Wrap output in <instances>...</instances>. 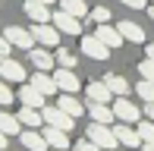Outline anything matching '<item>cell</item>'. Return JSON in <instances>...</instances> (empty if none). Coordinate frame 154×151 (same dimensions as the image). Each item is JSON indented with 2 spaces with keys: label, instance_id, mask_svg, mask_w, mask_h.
<instances>
[{
  "label": "cell",
  "instance_id": "cell-1",
  "mask_svg": "<svg viewBox=\"0 0 154 151\" xmlns=\"http://www.w3.org/2000/svg\"><path fill=\"white\" fill-rule=\"evenodd\" d=\"M85 139H91L94 145H101L104 151L120 148V142H116V135H113V126H104V123H91V126L85 129Z\"/></svg>",
  "mask_w": 154,
  "mask_h": 151
},
{
  "label": "cell",
  "instance_id": "cell-2",
  "mask_svg": "<svg viewBox=\"0 0 154 151\" xmlns=\"http://www.w3.org/2000/svg\"><path fill=\"white\" fill-rule=\"evenodd\" d=\"M32 35L41 47H60V29L54 22H35L32 25Z\"/></svg>",
  "mask_w": 154,
  "mask_h": 151
},
{
  "label": "cell",
  "instance_id": "cell-3",
  "mask_svg": "<svg viewBox=\"0 0 154 151\" xmlns=\"http://www.w3.org/2000/svg\"><path fill=\"white\" fill-rule=\"evenodd\" d=\"M41 116H44V126H57V129H66V132L75 126V116H69L66 110H60L57 104H54V107L44 104V107H41Z\"/></svg>",
  "mask_w": 154,
  "mask_h": 151
},
{
  "label": "cell",
  "instance_id": "cell-4",
  "mask_svg": "<svg viewBox=\"0 0 154 151\" xmlns=\"http://www.w3.org/2000/svg\"><path fill=\"white\" fill-rule=\"evenodd\" d=\"M110 107H113L116 123H138V120H142V107L132 104V101H126V98H113Z\"/></svg>",
  "mask_w": 154,
  "mask_h": 151
},
{
  "label": "cell",
  "instance_id": "cell-5",
  "mask_svg": "<svg viewBox=\"0 0 154 151\" xmlns=\"http://www.w3.org/2000/svg\"><path fill=\"white\" fill-rule=\"evenodd\" d=\"M51 22L60 29V35H82V19L72 16V13H66V10H57L51 16Z\"/></svg>",
  "mask_w": 154,
  "mask_h": 151
},
{
  "label": "cell",
  "instance_id": "cell-6",
  "mask_svg": "<svg viewBox=\"0 0 154 151\" xmlns=\"http://www.w3.org/2000/svg\"><path fill=\"white\" fill-rule=\"evenodd\" d=\"M3 38L10 41L13 47H22V51H32V47H35V35H32V29H22V25H6Z\"/></svg>",
  "mask_w": 154,
  "mask_h": 151
},
{
  "label": "cell",
  "instance_id": "cell-7",
  "mask_svg": "<svg viewBox=\"0 0 154 151\" xmlns=\"http://www.w3.org/2000/svg\"><path fill=\"white\" fill-rule=\"evenodd\" d=\"M79 51L85 54V57H91V60H107V57H110V47L104 44V41L97 38V35H82Z\"/></svg>",
  "mask_w": 154,
  "mask_h": 151
},
{
  "label": "cell",
  "instance_id": "cell-8",
  "mask_svg": "<svg viewBox=\"0 0 154 151\" xmlns=\"http://www.w3.org/2000/svg\"><path fill=\"white\" fill-rule=\"evenodd\" d=\"M0 79H3V82H25V79H29V72H25V66L19 63V60L0 57Z\"/></svg>",
  "mask_w": 154,
  "mask_h": 151
},
{
  "label": "cell",
  "instance_id": "cell-9",
  "mask_svg": "<svg viewBox=\"0 0 154 151\" xmlns=\"http://www.w3.org/2000/svg\"><path fill=\"white\" fill-rule=\"evenodd\" d=\"M41 135H44L47 148H54V151H69V132H66V129H57V126H41Z\"/></svg>",
  "mask_w": 154,
  "mask_h": 151
},
{
  "label": "cell",
  "instance_id": "cell-10",
  "mask_svg": "<svg viewBox=\"0 0 154 151\" xmlns=\"http://www.w3.org/2000/svg\"><path fill=\"white\" fill-rule=\"evenodd\" d=\"M29 82L35 88H38L44 98H54V94L60 91V85H57V79H54V72H44V69H38L35 76H29Z\"/></svg>",
  "mask_w": 154,
  "mask_h": 151
},
{
  "label": "cell",
  "instance_id": "cell-11",
  "mask_svg": "<svg viewBox=\"0 0 154 151\" xmlns=\"http://www.w3.org/2000/svg\"><path fill=\"white\" fill-rule=\"evenodd\" d=\"M85 113L91 116V123H104V126H113V123H116L113 107H110V104H97V101H88V104H85Z\"/></svg>",
  "mask_w": 154,
  "mask_h": 151
},
{
  "label": "cell",
  "instance_id": "cell-12",
  "mask_svg": "<svg viewBox=\"0 0 154 151\" xmlns=\"http://www.w3.org/2000/svg\"><path fill=\"white\" fill-rule=\"evenodd\" d=\"M29 60H32L35 69H44V72H54V66H57V57H54L47 47H38V44L29 51Z\"/></svg>",
  "mask_w": 154,
  "mask_h": 151
},
{
  "label": "cell",
  "instance_id": "cell-13",
  "mask_svg": "<svg viewBox=\"0 0 154 151\" xmlns=\"http://www.w3.org/2000/svg\"><path fill=\"white\" fill-rule=\"evenodd\" d=\"M113 135L116 142L126 148H142V135H138V129L132 126V123H120V126H113Z\"/></svg>",
  "mask_w": 154,
  "mask_h": 151
},
{
  "label": "cell",
  "instance_id": "cell-14",
  "mask_svg": "<svg viewBox=\"0 0 154 151\" xmlns=\"http://www.w3.org/2000/svg\"><path fill=\"white\" fill-rule=\"evenodd\" d=\"M54 79H57V85H60V91H66V94H75L82 88V82H79V76H75V69H54Z\"/></svg>",
  "mask_w": 154,
  "mask_h": 151
},
{
  "label": "cell",
  "instance_id": "cell-15",
  "mask_svg": "<svg viewBox=\"0 0 154 151\" xmlns=\"http://www.w3.org/2000/svg\"><path fill=\"white\" fill-rule=\"evenodd\" d=\"M16 101H19V104H25V107H38V110H41V107L47 104V98H44V94H41L38 88H35V85H32V82H29V85H22V88H19Z\"/></svg>",
  "mask_w": 154,
  "mask_h": 151
},
{
  "label": "cell",
  "instance_id": "cell-16",
  "mask_svg": "<svg viewBox=\"0 0 154 151\" xmlns=\"http://www.w3.org/2000/svg\"><path fill=\"white\" fill-rule=\"evenodd\" d=\"M85 94H88V101H97V104H113V91L107 88V82H88Z\"/></svg>",
  "mask_w": 154,
  "mask_h": 151
},
{
  "label": "cell",
  "instance_id": "cell-17",
  "mask_svg": "<svg viewBox=\"0 0 154 151\" xmlns=\"http://www.w3.org/2000/svg\"><path fill=\"white\" fill-rule=\"evenodd\" d=\"M25 16L32 19V22H51V6L41 3V0H25Z\"/></svg>",
  "mask_w": 154,
  "mask_h": 151
},
{
  "label": "cell",
  "instance_id": "cell-18",
  "mask_svg": "<svg viewBox=\"0 0 154 151\" xmlns=\"http://www.w3.org/2000/svg\"><path fill=\"white\" fill-rule=\"evenodd\" d=\"M116 29H120L123 41H132V44H142L145 41V32L138 22H132V19H123V22H116Z\"/></svg>",
  "mask_w": 154,
  "mask_h": 151
},
{
  "label": "cell",
  "instance_id": "cell-19",
  "mask_svg": "<svg viewBox=\"0 0 154 151\" xmlns=\"http://www.w3.org/2000/svg\"><path fill=\"white\" fill-rule=\"evenodd\" d=\"M94 35L101 38L104 44L110 47V51L123 44V35H120V29H116V25H104V22H101V25H97V29H94Z\"/></svg>",
  "mask_w": 154,
  "mask_h": 151
},
{
  "label": "cell",
  "instance_id": "cell-20",
  "mask_svg": "<svg viewBox=\"0 0 154 151\" xmlns=\"http://www.w3.org/2000/svg\"><path fill=\"white\" fill-rule=\"evenodd\" d=\"M19 142H22V148H29V151H47V142H44V135H41L38 129L19 132Z\"/></svg>",
  "mask_w": 154,
  "mask_h": 151
},
{
  "label": "cell",
  "instance_id": "cell-21",
  "mask_svg": "<svg viewBox=\"0 0 154 151\" xmlns=\"http://www.w3.org/2000/svg\"><path fill=\"white\" fill-rule=\"evenodd\" d=\"M19 123H22V126H32V129H41V126H44V116H41V110H38V107H19Z\"/></svg>",
  "mask_w": 154,
  "mask_h": 151
},
{
  "label": "cell",
  "instance_id": "cell-22",
  "mask_svg": "<svg viewBox=\"0 0 154 151\" xmlns=\"http://www.w3.org/2000/svg\"><path fill=\"white\" fill-rule=\"evenodd\" d=\"M104 82H107V88L113 91V98H126V94L132 91V88H129V82H126L120 72H107V76H104Z\"/></svg>",
  "mask_w": 154,
  "mask_h": 151
},
{
  "label": "cell",
  "instance_id": "cell-23",
  "mask_svg": "<svg viewBox=\"0 0 154 151\" xmlns=\"http://www.w3.org/2000/svg\"><path fill=\"white\" fill-rule=\"evenodd\" d=\"M57 107H60V110H66L69 116H82V113H85V104L75 101V94H66V91L57 98Z\"/></svg>",
  "mask_w": 154,
  "mask_h": 151
},
{
  "label": "cell",
  "instance_id": "cell-24",
  "mask_svg": "<svg viewBox=\"0 0 154 151\" xmlns=\"http://www.w3.org/2000/svg\"><path fill=\"white\" fill-rule=\"evenodd\" d=\"M0 132H6V135H19L22 132V123H19V116H13V113H0Z\"/></svg>",
  "mask_w": 154,
  "mask_h": 151
},
{
  "label": "cell",
  "instance_id": "cell-25",
  "mask_svg": "<svg viewBox=\"0 0 154 151\" xmlns=\"http://www.w3.org/2000/svg\"><path fill=\"white\" fill-rule=\"evenodd\" d=\"M54 57H57V66H63V69H75L79 66V57H75L72 51H66V47H54Z\"/></svg>",
  "mask_w": 154,
  "mask_h": 151
},
{
  "label": "cell",
  "instance_id": "cell-26",
  "mask_svg": "<svg viewBox=\"0 0 154 151\" xmlns=\"http://www.w3.org/2000/svg\"><path fill=\"white\" fill-rule=\"evenodd\" d=\"M60 10L72 13V16H79V19L88 16V3H85V0H60Z\"/></svg>",
  "mask_w": 154,
  "mask_h": 151
},
{
  "label": "cell",
  "instance_id": "cell-27",
  "mask_svg": "<svg viewBox=\"0 0 154 151\" xmlns=\"http://www.w3.org/2000/svg\"><path fill=\"white\" fill-rule=\"evenodd\" d=\"M135 129H138V135H142V142L145 145H154V123L145 116V120H138L135 123Z\"/></svg>",
  "mask_w": 154,
  "mask_h": 151
},
{
  "label": "cell",
  "instance_id": "cell-28",
  "mask_svg": "<svg viewBox=\"0 0 154 151\" xmlns=\"http://www.w3.org/2000/svg\"><path fill=\"white\" fill-rule=\"evenodd\" d=\"M135 94H138V98H142V101H148V104H154V82L142 79V82H138V85H135Z\"/></svg>",
  "mask_w": 154,
  "mask_h": 151
},
{
  "label": "cell",
  "instance_id": "cell-29",
  "mask_svg": "<svg viewBox=\"0 0 154 151\" xmlns=\"http://www.w3.org/2000/svg\"><path fill=\"white\" fill-rule=\"evenodd\" d=\"M88 19H91V22H110V10L107 6H94V10H88Z\"/></svg>",
  "mask_w": 154,
  "mask_h": 151
},
{
  "label": "cell",
  "instance_id": "cell-30",
  "mask_svg": "<svg viewBox=\"0 0 154 151\" xmlns=\"http://www.w3.org/2000/svg\"><path fill=\"white\" fill-rule=\"evenodd\" d=\"M138 72H142V79L154 82V60H148V57H145L142 63H138Z\"/></svg>",
  "mask_w": 154,
  "mask_h": 151
},
{
  "label": "cell",
  "instance_id": "cell-31",
  "mask_svg": "<svg viewBox=\"0 0 154 151\" xmlns=\"http://www.w3.org/2000/svg\"><path fill=\"white\" fill-rule=\"evenodd\" d=\"M13 101H16V94L10 91V85H6V82H0V107H10Z\"/></svg>",
  "mask_w": 154,
  "mask_h": 151
},
{
  "label": "cell",
  "instance_id": "cell-32",
  "mask_svg": "<svg viewBox=\"0 0 154 151\" xmlns=\"http://www.w3.org/2000/svg\"><path fill=\"white\" fill-rule=\"evenodd\" d=\"M72 151H104L101 145H94V142L91 139H82V142H75V148Z\"/></svg>",
  "mask_w": 154,
  "mask_h": 151
},
{
  "label": "cell",
  "instance_id": "cell-33",
  "mask_svg": "<svg viewBox=\"0 0 154 151\" xmlns=\"http://www.w3.org/2000/svg\"><path fill=\"white\" fill-rule=\"evenodd\" d=\"M10 51H13V44H10L3 35H0V57H10Z\"/></svg>",
  "mask_w": 154,
  "mask_h": 151
},
{
  "label": "cell",
  "instance_id": "cell-34",
  "mask_svg": "<svg viewBox=\"0 0 154 151\" xmlns=\"http://www.w3.org/2000/svg\"><path fill=\"white\" fill-rule=\"evenodd\" d=\"M123 3H126V6H132V10H142L145 0H123Z\"/></svg>",
  "mask_w": 154,
  "mask_h": 151
},
{
  "label": "cell",
  "instance_id": "cell-35",
  "mask_svg": "<svg viewBox=\"0 0 154 151\" xmlns=\"http://www.w3.org/2000/svg\"><path fill=\"white\" fill-rule=\"evenodd\" d=\"M142 113H145V116H148V120L154 123V104H145V110H142Z\"/></svg>",
  "mask_w": 154,
  "mask_h": 151
},
{
  "label": "cell",
  "instance_id": "cell-36",
  "mask_svg": "<svg viewBox=\"0 0 154 151\" xmlns=\"http://www.w3.org/2000/svg\"><path fill=\"white\" fill-rule=\"evenodd\" d=\"M6 142H10V135H6V132H0V151L6 148Z\"/></svg>",
  "mask_w": 154,
  "mask_h": 151
},
{
  "label": "cell",
  "instance_id": "cell-37",
  "mask_svg": "<svg viewBox=\"0 0 154 151\" xmlns=\"http://www.w3.org/2000/svg\"><path fill=\"white\" fill-rule=\"evenodd\" d=\"M148 60H154V41L148 44Z\"/></svg>",
  "mask_w": 154,
  "mask_h": 151
},
{
  "label": "cell",
  "instance_id": "cell-38",
  "mask_svg": "<svg viewBox=\"0 0 154 151\" xmlns=\"http://www.w3.org/2000/svg\"><path fill=\"white\" fill-rule=\"evenodd\" d=\"M142 151H154V145H145V142H142Z\"/></svg>",
  "mask_w": 154,
  "mask_h": 151
},
{
  "label": "cell",
  "instance_id": "cell-39",
  "mask_svg": "<svg viewBox=\"0 0 154 151\" xmlns=\"http://www.w3.org/2000/svg\"><path fill=\"white\" fill-rule=\"evenodd\" d=\"M148 16H151V19H154V3H151V6H148Z\"/></svg>",
  "mask_w": 154,
  "mask_h": 151
},
{
  "label": "cell",
  "instance_id": "cell-40",
  "mask_svg": "<svg viewBox=\"0 0 154 151\" xmlns=\"http://www.w3.org/2000/svg\"><path fill=\"white\" fill-rule=\"evenodd\" d=\"M41 3H47V6H51V3H54V0H41Z\"/></svg>",
  "mask_w": 154,
  "mask_h": 151
},
{
  "label": "cell",
  "instance_id": "cell-41",
  "mask_svg": "<svg viewBox=\"0 0 154 151\" xmlns=\"http://www.w3.org/2000/svg\"><path fill=\"white\" fill-rule=\"evenodd\" d=\"M113 151H116V148H113Z\"/></svg>",
  "mask_w": 154,
  "mask_h": 151
},
{
  "label": "cell",
  "instance_id": "cell-42",
  "mask_svg": "<svg viewBox=\"0 0 154 151\" xmlns=\"http://www.w3.org/2000/svg\"><path fill=\"white\" fill-rule=\"evenodd\" d=\"M3 151H6V148H3Z\"/></svg>",
  "mask_w": 154,
  "mask_h": 151
}]
</instances>
